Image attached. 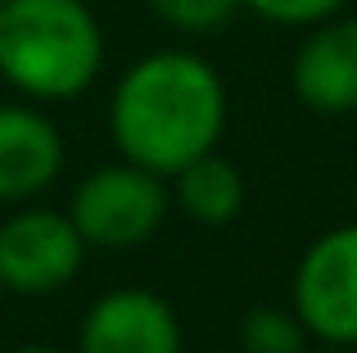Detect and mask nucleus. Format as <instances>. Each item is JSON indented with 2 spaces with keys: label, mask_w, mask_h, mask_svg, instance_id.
Instances as JSON below:
<instances>
[{
  "label": "nucleus",
  "mask_w": 357,
  "mask_h": 353,
  "mask_svg": "<svg viewBox=\"0 0 357 353\" xmlns=\"http://www.w3.org/2000/svg\"><path fill=\"white\" fill-rule=\"evenodd\" d=\"M63 168V136L41 109L0 105V200H32Z\"/></svg>",
  "instance_id": "6e6552de"
},
{
  "label": "nucleus",
  "mask_w": 357,
  "mask_h": 353,
  "mask_svg": "<svg viewBox=\"0 0 357 353\" xmlns=\"http://www.w3.org/2000/svg\"><path fill=\"white\" fill-rule=\"evenodd\" d=\"M14 353H68V349H54V345H23V349H14Z\"/></svg>",
  "instance_id": "ddd939ff"
},
{
  "label": "nucleus",
  "mask_w": 357,
  "mask_h": 353,
  "mask_svg": "<svg viewBox=\"0 0 357 353\" xmlns=\"http://www.w3.org/2000/svg\"><path fill=\"white\" fill-rule=\"evenodd\" d=\"M236 5L240 0H149V9L181 32H213L236 14Z\"/></svg>",
  "instance_id": "9b49d317"
},
{
  "label": "nucleus",
  "mask_w": 357,
  "mask_h": 353,
  "mask_svg": "<svg viewBox=\"0 0 357 353\" xmlns=\"http://www.w3.org/2000/svg\"><path fill=\"white\" fill-rule=\"evenodd\" d=\"M109 127L127 163L176 176L190 159L218 150L227 127V87L199 54L154 50L114 87Z\"/></svg>",
  "instance_id": "f257e3e1"
},
{
  "label": "nucleus",
  "mask_w": 357,
  "mask_h": 353,
  "mask_svg": "<svg viewBox=\"0 0 357 353\" xmlns=\"http://www.w3.org/2000/svg\"><path fill=\"white\" fill-rule=\"evenodd\" d=\"M0 290H5V285H0Z\"/></svg>",
  "instance_id": "4468645a"
},
{
  "label": "nucleus",
  "mask_w": 357,
  "mask_h": 353,
  "mask_svg": "<svg viewBox=\"0 0 357 353\" xmlns=\"http://www.w3.org/2000/svg\"><path fill=\"white\" fill-rule=\"evenodd\" d=\"M294 91L317 114H357V18L317 23L294 54Z\"/></svg>",
  "instance_id": "0eeeda50"
},
{
  "label": "nucleus",
  "mask_w": 357,
  "mask_h": 353,
  "mask_svg": "<svg viewBox=\"0 0 357 353\" xmlns=\"http://www.w3.org/2000/svg\"><path fill=\"white\" fill-rule=\"evenodd\" d=\"M77 353H181L176 308L140 285L109 290L82 317Z\"/></svg>",
  "instance_id": "423d86ee"
},
{
  "label": "nucleus",
  "mask_w": 357,
  "mask_h": 353,
  "mask_svg": "<svg viewBox=\"0 0 357 353\" xmlns=\"http://www.w3.org/2000/svg\"><path fill=\"white\" fill-rule=\"evenodd\" d=\"M307 345V331L298 322L294 308H253L244 313L240 322V349L244 353H303Z\"/></svg>",
  "instance_id": "9d476101"
},
{
  "label": "nucleus",
  "mask_w": 357,
  "mask_h": 353,
  "mask_svg": "<svg viewBox=\"0 0 357 353\" xmlns=\"http://www.w3.org/2000/svg\"><path fill=\"white\" fill-rule=\"evenodd\" d=\"M105 32L82 0H0V77L32 100H73L100 77Z\"/></svg>",
  "instance_id": "f03ea898"
},
{
  "label": "nucleus",
  "mask_w": 357,
  "mask_h": 353,
  "mask_svg": "<svg viewBox=\"0 0 357 353\" xmlns=\"http://www.w3.org/2000/svg\"><path fill=\"white\" fill-rule=\"evenodd\" d=\"M253 14H262L267 23H289V27H312L340 14L344 0H240Z\"/></svg>",
  "instance_id": "f8f14e48"
},
{
  "label": "nucleus",
  "mask_w": 357,
  "mask_h": 353,
  "mask_svg": "<svg viewBox=\"0 0 357 353\" xmlns=\"http://www.w3.org/2000/svg\"><path fill=\"white\" fill-rule=\"evenodd\" d=\"M172 181H176V204L204 227H227L244 209V172L231 159H222L218 150L190 159Z\"/></svg>",
  "instance_id": "1a4fd4ad"
},
{
  "label": "nucleus",
  "mask_w": 357,
  "mask_h": 353,
  "mask_svg": "<svg viewBox=\"0 0 357 353\" xmlns=\"http://www.w3.org/2000/svg\"><path fill=\"white\" fill-rule=\"evenodd\" d=\"M294 313L307 336L357 345V222L331 227L294 267Z\"/></svg>",
  "instance_id": "20e7f679"
},
{
  "label": "nucleus",
  "mask_w": 357,
  "mask_h": 353,
  "mask_svg": "<svg viewBox=\"0 0 357 353\" xmlns=\"http://www.w3.org/2000/svg\"><path fill=\"white\" fill-rule=\"evenodd\" d=\"M86 263V240L68 213L23 209L0 222V285L18 294H54Z\"/></svg>",
  "instance_id": "39448f33"
},
{
  "label": "nucleus",
  "mask_w": 357,
  "mask_h": 353,
  "mask_svg": "<svg viewBox=\"0 0 357 353\" xmlns=\"http://www.w3.org/2000/svg\"><path fill=\"white\" fill-rule=\"evenodd\" d=\"M73 227L82 231L86 249H136L163 227L167 218V190L163 176L140 163H109L96 168L73 190L68 204Z\"/></svg>",
  "instance_id": "7ed1b4c3"
}]
</instances>
